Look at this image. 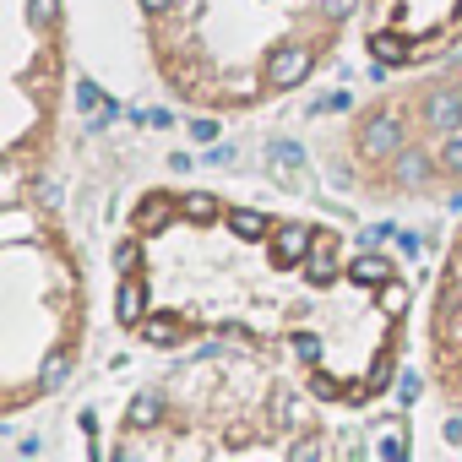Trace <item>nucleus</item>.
Segmentation results:
<instances>
[{"instance_id": "1", "label": "nucleus", "mask_w": 462, "mask_h": 462, "mask_svg": "<svg viewBox=\"0 0 462 462\" xmlns=\"http://www.w3.org/2000/svg\"><path fill=\"white\" fill-rule=\"evenodd\" d=\"M120 327L152 348L283 343L316 397L365 408L402 365L408 278L327 223L152 190L120 240Z\"/></svg>"}, {"instance_id": "2", "label": "nucleus", "mask_w": 462, "mask_h": 462, "mask_svg": "<svg viewBox=\"0 0 462 462\" xmlns=\"http://www.w3.org/2000/svg\"><path fill=\"white\" fill-rule=\"evenodd\" d=\"M147 55L169 98L207 115H245L305 88L365 0H136Z\"/></svg>"}, {"instance_id": "3", "label": "nucleus", "mask_w": 462, "mask_h": 462, "mask_svg": "<svg viewBox=\"0 0 462 462\" xmlns=\"http://www.w3.org/2000/svg\"><path fill=\"white\" fill-rule=\"evenodd\" d=\"M88 343V273L66 223L0 180V413L17 419L50 397Z\"/></svg>"}, {"instance_id": "4", "label": "nucleus", "mask_w": 462, "mask_h": 462, "mask_svg": "<svg viewBox=\"0 0 462 462\" xmlns=\"http://www.w3.org/2000/svg\"><path fill=\"white\" fill-rule=\"evenodd\" d=\"M60 93V0H0V180H33L50 163Z\"/></svg>"}, {"instance_id": "5", "label": "nucleus", "mask_w": 462, "mask_h": 462, "mask_svg": "<svg viewBox=\"0 0 462 462\" xmlns=\"http://www.w3.org/2000/svg\"><path fill=\"white\" fill-rule=\"evenodd\" d=\"M397 120V152L359 180L375 201H440L462 190V60L430 82L381 98Z\"/></svg>"}, {"instance_id": "6", "label": "nucleus", "mask_w": 462, "mask_h": 462, "mask_svg": "<svg viewBox=\"0 0 462 462\" xmlns=\"http://www.w3.org/2000/svg\"><path fill=\"white\" fill-rule=\"evenodd\" d=\"M365 50L392 71L462 50V0H365Z\"/></svg>"}, {"instance_id": "7", "label": "nucleus", "mask_w": 462, "mask_h": 462, "mask_svg": "<svg viewBox=\"0 0 462 462\" xmlns=\"http://www.w3.org/2000/svg\"><path fill=\"white\" fill-rule=\"evenodd\" d=\"M430 381L435 397L462 408V223L446 245L440 278H435V305H430Z\"/></svg>"}]
</instances>
